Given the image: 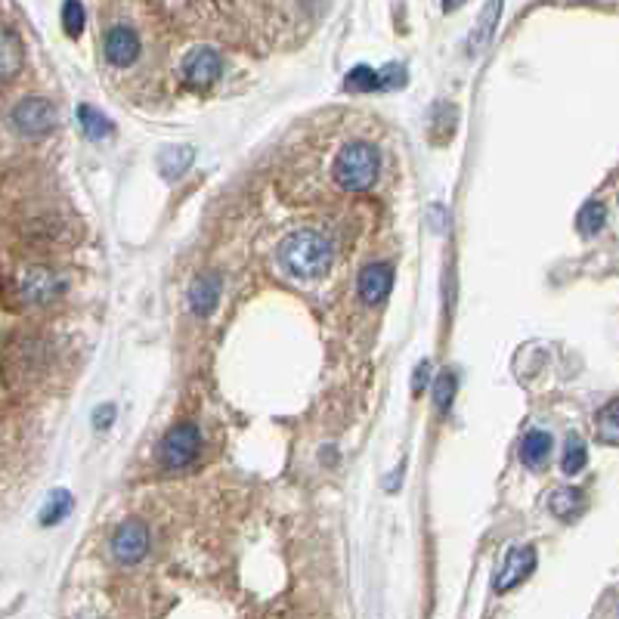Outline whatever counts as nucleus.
<instances>
[{
	"mask_svg": "<svg viewBox=\"0 0 619 619\" xmlns=\"http://www.w3.org/2000/svg\"><path fill=\"white\" fill-rule=\"evenodd\" d=\"M604 223H607L604 205H601V202H589V205L579 211V217H576V230H579L582 236H598V233L604 230Z\"/></svg>",
	"mask_w": 619,
	"mask_h": 619,
	"instance_id": "nucleus-17",
	"label": "nucleus"
},
{
	"mask_svg": "<svg viewBox=\"0 0 619 619\" xmlns=\"http://www.w3.org/2000/svg\"><path fill=\"white\" fill-rule=\"evenodd\" d=\"M551 455V437L545 431H530L520 443V459H524L527 468H542Z\"/></svg>",
	"mask_w": 619,
	"mask_h": 619,
	"instance_id": "nucleus-14",
	"label": "nucleus"
},
{
	"mask_svg": "<svg viewBox=\"0 0 619 619\" xmlns=\"http://www.w3.org/2000/svg\"><path fill=\"white\" fill-rule=\"evenodd\" d=\"M220 298V279L214 273H202L189 288V307L199 316H211Z\"/></svg>",
	"mask_w": 619,
	"mask_h": 619,
	"instance_id": "nucleus-11",
	"label": "nucleus"
},
{
	"mask_svg": "<svg viewBox=\"0 0 619 619\" xmlns=\"http://www.w3.org/2000/svg\"><path fill=\"white\" fill-rule=\"evenodd\" d=\"M462 4H468V0H443V10L452 13V10H459Z\"/></svg>",
	"mask_w": 619,
	"mask_h": 619,
	"instance_id": "nucleus-28",
	"label": "nucleus"
},
{
	"mask_svg": "<svg viewBox=\"0 0 619 619\" xmlns=\"http://www.w3.org/2000/svg\"><path fill=\"white\" fill-rule=\"evenodd\" d=\"M335 180L347 192H363L378 180V152L372 143L353 140L335 158Z\"/></svg>",
	"mask_w": 619,
	"mask_h": 619,
	"instance_id": "nucleus-2",
	"label": "nucleus"
},
{
	"mask_svg": "<svg viewBox=\"0 0 619 619\" xmlns=\"http://www.w3.org/2000/svg\"><path fill=\"white\" fill-rule=\"evenodd\" d=\"M112 421H115V406L112 403H106V406H100V409L93 412V428L96 431H106Z\"/></svg>",
	"mask_w": 619,
	"mask_h": 619,
	"instance_id": "nucleus-26",
	"label": "nucleus"
},
{
	"mask_svg": "<svg viewBox=\"0 0 619 619\" xmlns=\"http://www.w3.org/2000/svg\"><path fill=\"white\" fill-rule=\"evenodd\" d=\"M202 452V434L199 428L192 425V421H183V425H174L168 431V437L161 440V449H158V459L165 468H186L199 459Z\"/></svg>",
	"mask_w": 619,
	"mask_h": 619,
	"instance_id": "nucleus-3",
	"label": "nucleus"
},
{
	"mask_svg": "<svg viewBox=\"0 0 619 619\" xmlns=\"http://www.w3.org/2000/svg\"><path fill=\"white\" fill-rule=\"evenodd\" d=\"M158 161H161V174H165L168 180H177V177L189 168L192 149H186V146H180V149H165Z\"/></svg>",
	"mask_w": 619,
	"mask_h": 619,
	"instance_id": "nucleus-21",
	"label": "nucleus"
},
{
	"mask_svg": "<svg viewBox=\"0 0 619 619\" xmlns=\"http://www.w3.org/2000/svg\"><path fill=\"white\" fill-rule=\"evenodd\" d=\"M499 13H502V0H490V4H486V10L480 13L474 31H471V44H468L471 53H477L483 44H490L493 28H496V22H499Z\"/></svg>",
	"mask_w": 619,
	"mask_h": 619,
	"instance_id": "nucleus-15",
	"label": "nucleus"
},
{
	"mask_svg": "<svg viewBox=\"0 0 619 619\" xmlns=\"http://www.w3.org/2000/svg\"><path fill=\"white\" fill-rule=\"evenodd\" d=\"M149 555V530L140 520H127L112 536V558L121 567H134Z\"/></svg>",
	"mask_w": 619,
	"mask_h": 619,
	"instance_id": "nucleus-5",
	"label": "nucleus"
},
{
	"mask_svg": "<svg viewBox=\"0 0 619 619\" xmlns=\"http://www.w3.org/2000/svg\"><path fill=\"white\" fill-rule=\"evenodd\" d=\"M598 437L610 446H619V400L607 403L598 412Z\"/></svg>",
	"mask_w": 619,
	"mask_h": 619,
	"instance_id": "nucleus-20",
	"label": "nucleus"
},
{
	"mask_svg": "<svg viewBox=\"0 0 619 619\" xmlns=\"http://www.w3.org/2000/svg\"><path fill=\"white\" fill-rule=\"evenodd\" d=\"M536 561L539 558H536L533 545L511 548L505 555V561H502V567H499V573H496V592H511V589H517L520 582H527L530 573L536 570Z\"/></svg>",
	"mask_w": 619,
	"mask_h": 619,
	"instance_id": "nucleus-7",
	"label": "nucleus"
},
{
	"mask_svg": "<svg viewBox=\"0 0 619 619\" xmlns=\"http://www.w3.org/2000/svg\"><path fill=\"white\" fill-rule=\"evenodd\" d=\"M428 372H431V366H428V363H421V366L415 369V378H412L415 390H425V384H428Z\"/></svg>",
	"mask_w": 619,
	"mask_h": 619,
	"instance_id": "nucleus-27",
	"label": "nucleus"
},
{
	"mask_svg": "<svg viewBox=\"0 0 619 619\" xmlns=\"http://www.w3.org/2000/svg\"><path fill=\"white\" fill-rule=\"evenodd\" d=\"M69 511H72V496L65 493V490H56V493L50 496V502L44 505V511H41V527H56V524H62V520L69 517Z\"/></svg>",
	"mask_w": 619,
	"mask_h": 619,
	"instance_id": "nucleus-19",
	"label": "nucleus"
},
{
	"mask_svg": "<svg viewBox=\"0 0 619 619\" xmlns=\"http://www.w3.org/2000/svg\"><path fill=\"white\" fill-rule=\"evenodd\" d=\"M585 462H589V449H585L579 434H570L567 443H564V462H561L564 474H570V477L579 474L585 468Z\"/></svg>",
	"mask_w": 619,
	"mask_h": 619,
	"instance_id": "nucleus-18",
	"label": "nucleus"
},
{
	"mask_svg": "<svg viewBox=\"0 0 619 619\" xmlns=\"http://www.w3.org/2000/svg\"><path fill=\"white\" fill-rule=\"evenodd\" d=\"M279 260L291 276L319 279L332 264V245H329V239L313 233V230H301V233H291L279 245Z\"/></svg>",
	"mask_w": 619,
	"mask_h": 619,
	"instance_id": "nucleus-1",
	"label": "nucleus"
},
{
	"mask_svg": "<svg viewBox=\"0 0 619 619\" xmlns=\"http://www.w3.org/2000/svg\"><path fill=\"white\" fill-rule=\"evenodd\" d=\"M344 87L353 90V93H372V90H381V78L372 65H356V69L344 78Z\"/></svg>",
	"mask_w": 619,
	"mask_h": 619,
	"instance_id": "nucleus-22",
	"label": "nucleus"
},
{
	"mask_svg": "<svg viewBox=\"0 0 619 619\" xmlns=\"http://www.w3.org/2000/svg\"><path fill=\"white\" fill-rule=\"evenodd\" d=\"M103 50H106V59L112 65H118V69H124V65H134L137 56H140V38L134 28L127 25H115L109 28V35L103 41Z\"/></svg>",
	"mask_w": 619,
	"mask_h": 619,
	"instance_id": "nucleus-8",
	"label": "nucleus"
},
{
	"mask_svg": "<svg viewBox=\"0 0 619 619\" xmlns=\"http://www.w3.org/2000/svg\"><path fill=\"white\" fill-rule=\"evenodd\" d=\"M22 298L28 304H47L53 298H59L65 291V279L53 270H31L25 279H22Z\"/></svg>",
	"mask_w": 619,
	"mask_h": 619,
	"instance_id": "nucleus-10",
	"label": "nucleus"
},
{
	"mask_svg": "<svg viewBox=\"0 0 619 619\" xmlns=\"http://www.w3.org/2000/svg\"><path fill=\"white\" fill-rule=\"evenodd\" d=\"M22 69V44L19 35L0 25V81H10Z\"/></svg>",
	"mask_w": 619,
	"mask_h": 619,
	"instance_id": "nucleus-12",
	"label": "nucleus"
},
{
	"mask_svg": "<svg viewBox=\"0 0 619 619\" xmlns=\"http://www.w3.org/2000/svg\"><path fill=\"white\" fill-rule=\"evenodd\" d=\"M78 124L90 140H106L115 134V124L93 106H78Z\"/></svg>",
	"mask_w": 619,
	"mask_h": 619,
	"instance_id": "nucleus-16",
	"label": "nucleus"
},
{
	"mask_svg": "<svg viewBox=\"0 0 619 619\" xmlns=\"http://www.w3.org/2000/svg\"><path fill=\"white\" fill-rule=\"evenodd\" d=\"M84 22H87V13L81 7V0H65V4H62V28H65V35L81 38Z\"/></svg>",
	"mask_w": 619,
	"mask_h": 619,
	"instance_id": "nucleus-23",
	"label": "nucleus"
},
{
	"mask_svg": "<svg viewBox=\"0 0 619 619\" xmlns=\"http://www.w3.org/2000/svg\"><path fill=\"white\" fill-rule=\"evenodd\" d=\"M13 127L28 140L47 137L56 127V109L47 100H41V96H25L13 109Z\"/></svg>",
	"mask_w": 619,
	"mask_h": 619,
	"instance_id": "nucleus-4",
	"label": "nucleus"
},
{
	"mask_svg": "<svg viewBox=\"0 0 619 619\" xmlns=\"http://www.w3.org/2000/svg\"><path fill=\"white\" fill-rule=\"evenodd\" d=\"M360 298L363 304L369 307H378L387 295H390V285H394V267L378 260V264H369L363 273H360Z\"/></svg>",
	"mask_w": 619,
	"mask_h": 619,
	"instance_id": "nucleus-9",
	"label": "nucleus"
},
{
	"mask_svg": "<svg viewBox=\"0 0 619 619\" xmlns=\"http://www.w3.org/2000/svg\"><path fill=\"white\" fill-rule=\"evenodd\" d=\"M378 78H381V90H394L406 84V69L394 62V65H387V69H381Z\"/></svg>",
	"mask_w": 619,
	"mask_h": 619,
	"instance_id": "nucleus-25",
	"label": "nucleus"
},
{
	"mask_svg": "<svg viewBox=\"0 0 619 619\" xmlns=\"http://www.w3.org/2000/svg\"><path fill=\"white\" fill-rule=\"evenodd\" d=\"M548 508L561 520H576L585 511V496H582V490H576V486H561V490L551 493Z\"/></svg>",
	"mask_w": 619,
	"mask_h": 619,
	"instance_id": "nucleus-13",
	"label": "nucleus"
},
{
	"mask_svg": "<svg viewBox=\"0 0 619 619\" xmlns=\"http://www.w3.org/2000/svg\"><path fill=\"white\" fill-rule=\"evenodd\" d=\"M452 397H455V372L446 369V372L437 375V387H434V403H437V409H440V412H449Z\"/></svg>",
	"mask_w": 619,
	"mask_h": 619,
	"instance_id": "nucleus-24",
	"label": "nucleus"
},
{
	"mask_svg": "<svg viewBox=\"0 0 619 619\" xmlns=\"http://www.w3.org/2000/svg\"><path fill=\"white\" fill-rule=\"evenodd\" d=\"M223 62L211 47H195L186 59H183V78L192 90H208L220 81Z\"/></svg>",
	"mask_w": 619,
	"mask_h": 619,
	"instance_id": "nucleus-6",
	"label": "nucleus"
}]
</instances>
